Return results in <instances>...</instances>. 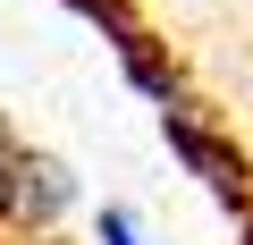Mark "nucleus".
<instances>
[{"label": "nucleus", "mask_w": 253, "mask_h": 245, "mask_svg": "<svg viewBox=\"0 0 253 245\" xmlns=\"http://www.w3.org/2000/svg\"><path fill=\"white\" fill-rule=\"evenodd\" d=\"M76 203H84L76 169L59 152H42V144H17L9 178H0V228H9V237H59Z\"/></svg>", "instance_id": "nucleus-1"}, {"label": "nucleus", "mask_w": 253, "mask_h": 245, "mask_svg": "<svg viewBox=\"0 0 253 245\" xmlns=\"http://www.w3.org/2000/svg\"><path fill=\"white\" fill-rule=\"evenodd\" d=\"M161 136H169V144H177V152H186V161L203 169V186H211L219 203H245V161H236V152H219V144H211V136L194 127V118H186L177 101L161 110Z\"/></svg>", "instance_id": "nucleus-2"}, {"label": "nucleus", "mask_w": 253, "mask_h": 245, "mask_svg": "<svg viewBox=\"0 0 253 245\" xmlns=\"http://www.w3.org/2000/svg\"><path fill=\"white\" fill-rule=\"evenodd\" d=\"M93 245H152V237H144V220L126 211V203H101L93 211Z\"/></svg>", "instance_id": "nucleus-3"}, {"label": "nucleus", "mask_w": 253, "mask_h": 245, "mask_svg": "<svg viewBox=\"0 0 253 245\" xmlns=\"http://www.w3.org/2000/svg\"><path fill=\"white\" fill-rule=\"evenodd\" d=\"M9 161H17V136H9V127H0V178H9Z\"/></svg>", "instance_id": "nucleus-4"}, {"label": "nucleus", "mask_w": 253, "mask_h": 245, "mask_svg": "<svg viewBox=\"0 0 253 245\" xmlns=\"http://www.w3.org/2000/svg\"><path fill=\"white\" fill-rule=\"evenodd\" d=\"M9 245H51V237H9Z\"/></svg>", "instance_id": "nucleus-5"}]
</instances>
